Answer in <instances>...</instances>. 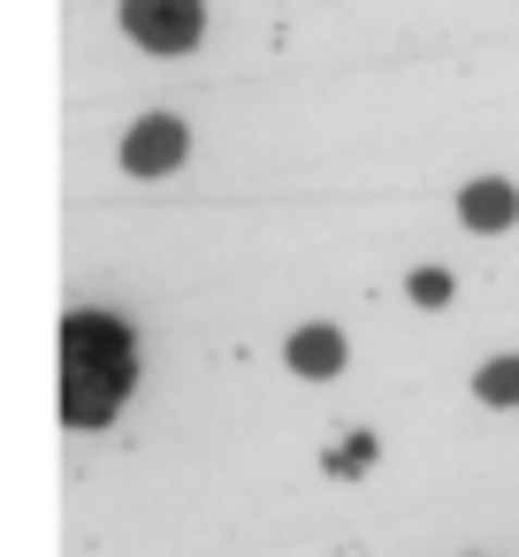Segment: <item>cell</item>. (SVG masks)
<instances>
[{
	"label": "cell",
	"mask_w": 519,
	"mask_h": 557,
	"mask_svg": "<svg viewBox=\"0 0 519 557\" xmlns=\"http://www.w3.org/2000/svg\"><path fill=\"white\" fill-rule=\"evenodd\" d=\"M473 389H481V405H519V359H489L473 374Z\"/></svg>",
	"instance_id": "cell-6"
},
{
	"label": "cell",
	"mask_w": 519,
	"mask_h": 557,
	"mask_svg": "<svg viewBox=\"0 0 519 557\" xmlns=\"http://www.w3.org/2000/svg\"><path fill=\"white\" fill-rule=\"evenodd\" d=\"M412 298H420V306H443V298H450V275H443V268H420V275H412Z\"/></svg>",
	"instance_id": "cell-7"
},
{
	"label": "cell",
	"mask_w": 519,
	"mask_h": 557,
	"mask_svg": "<svg viewBox=\"0 0 519 557\" xmlns=\"http://www.w3.org/2000/svg\"><path fill=\"white\" fill-rule=\"evenodd\" d=\"M291 367H298L306 382H329V374L344 367V336H336V329H298V336H291Z\"/></svg>",
	"instance_id": "cell-5"
},
{
	"label": "cell",
	"mask_w": 519,
	"mask_h": 557,
	"mask_svg": "<svg viewBox=\"0 0 519 557\" xmlns=\"http://www.w3.org/2000/svg\"><path fill=\"white\" fill-rule=\"evenodd\" d=\"M138 382V344L115 313H70L62 321V420L70 428H108L115 405Z\"/></svg>",
	"instance_id": "cell-1"
},
{
	"label": "cell",
	"mask_w": 519,
	"mask_h": 557,
	"mask_svg": "<svg viewBox=\"0 0 519 557\" xmlns=\"http://www.w3.org/2000/svg\"><path fill=\"white\" fill-rule=\"evenodd\" d=\"M199 24H207L199 0H123V32H131L138 47H153V54L199 47Z\"/></svg>",
	"instance_id": "cell-2"
},
{
	"label": "cell",
	"mask_w": 519,
	"mask_h": 557,
	"mask_svg": "<svg viewBox=\"0 0 519 557\" xmlns=\"http://www.w3.org/2000/svg\"><path fill=\"white\" fill-rule=\"evenodd\" d=\"M184 153H191V131H184L176 115H146V123L123 138V169H131V176H169V169H184Z\"/></svg>",
	"instance_id": "cell-3"
},
{
	"label": "cell",
	"mask_w": 519,
	"mask_h": 557,
	"mask_svg": "<svg viewBox=\"0 0 519 557\" xmlns=\"http://www.w3.org/2000/svg\"><path fill=\"white\" fill-rule=\"evenodd\" d=\"M458 214H466V230H511L519 222V191L496 184V176H481V184L458 191Z\"/></svg>",
	"instance_id": "cell-4"
},
{
	"label": "cell",
	"mask_w": 519,
	"mask_h": 557,
	"mask_svg": "<svg viewBox=\"0 0 519 557\" xmlns=\"http://www.w3.org/2000/svg\"><path fill=\"white\" fill-rule=\"evenodd\" d=\"M367 458H374V443L359 435V443H344V450H336V473H351V466H367Z\"/></svg>",
	"instance_id": "cell-8"
}]
</instances>
